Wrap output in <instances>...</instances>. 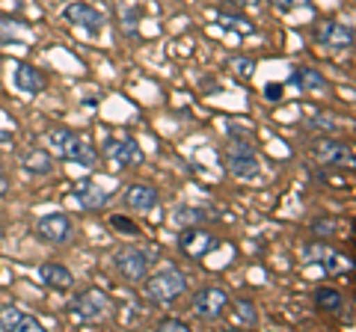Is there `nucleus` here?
<instances>
[{
	"label": "nucleus",
	"mask_w": 356,
	"mask_h": 332,
	"mask_svg": "<svg viewBox=\"0 0 356 332\" xmlns=\"http://www.w3.org/2000/svg\"><path fill=\"white\" fill-rule=\"evenodd\" d=\"M48 146L54 151V158L77 163V166H83V169H95L98 158H102L98 149L92 146V140H86L83 134H77L72 128H54L48 134Z\"/></svg>",
	"instance_id": "nucleus-1"
},
{
	"label": "nucleus",
	"mask_w": 356,
	"mask_h": 332,
	"mask_svg": "<svg viewBox=\"0 0 356 332\" xmlns=\"http://www.w3.org/2000/svg\"><path fill=\"white\" fill-rule=\"evenodd\" d=\"M143 279H146L143 282V291H146L149 300L158 303V306H170L187 291V276L178 267H163V270L152 273V276L146 273Z\"/></svg>",
	"instance_id": "nucleus-2"
},
{
	"label": "nucleus",
	"mask_w": 356,
	"mask_h": 332,
	"mask_svg": "<svg viewBox=\"0 0 356 332\" xmlns=\"http://www.w3.org/2000/svg\"><path fill=\"white\" fill-rule=\"evenodd\" d=\"M102 154L116 166V169H128V166H143L146 163V151L137 140L131 137H107L104 146H102Z\"/></svg>",
	"instance_id": "nucleus-3"
},
{
	"label": "nucleus",
	"mask_w": 356,
	"mask_h": 332,
	"mask_svg": "<svg viewBox=\"0 0 356 332\" xmlns=\"http://www.w3.org/2000/svg\"><path fill=\"white\" fill-rule=\"evenodd\" d=\"M110 308H113V303H110V297L102 291V288H86L83 294L74 297L72 315L81 317L83 324H98V320H104L110 315Z\"/></svg>",
	"instance_id": "nucleus-4"
},
{
	"label": "nucleus",
	"mask_w": 356,
	"mask_h": 332,
	"mask_svg": "<svg viewBox=\"0 0 356 332\" xmlns=\"http://www.w3.org/2000/svg\"><path fill=\"white\" fill-rule=\"evenodd\" d=\"M113 267L119 270V276L125 282H143V276L149 273L152 267V256L143 247H122L116 249V256H113Z\"/></svg>",
	"instance_id": "nucleus-5"
},
{
	"label": "nucleus",
	"mask_w": 356,
	"mask_h": 332,
	"mask_svg": "<svg viewBox=\"0 0 356 332\" xmlns=\"http://www.w3.org/2000/svg\"><path fill=\"white\" fill-rule=\"evenodd\" d=\"M226 166L235 179H255L259 169H261V160H259V154H255V149L250 146V142L235 140L226 149Z\"/></svg>",
	"instance_id": "nucleus-6"
},
{
	"label": "nucleus",
	"mask_w": 356,
	"mask_h": 332,
	"mask_svg": "<svg viewBox=\"0 0 356 332\" xmlns=\"http://www.w3.org/2000/svg\"><path fill=\"white\" fill-rule=\"evenodd\" d=\"M178 249H181L187 258L199 261L217 249V238L202 226H181V231H178Z\"/></svg>",
	"instance_id": "nucleus-7"
},
{
	"label": "nucleus",
	"mask_w": 356,
	"mask_h": 332,
	"mask_svg": "<svg viewBox=\"0 0 356 332\" xmlns=\"http://www.w3.org/2000/svg\"><path fill=\"white\" fill-rule=\"evenodd\" d=\"M36 238L51 247H65L74 238V223L69 214H44L36 219Z\"/></svg>",
	"instance_id": "nucleus-8"
},
{
	"label": "nucleus",
	"mask_w": 356,
	"mask_h": 332,
	"mask_svg": "<svg viewBox=\"0 0 356 332\" xmlns=\"http://www.w3.org/2000/svg\"><path fill=\"white\" fill-rule=\"evenodd\" d=\"M63 18L69 21L72 27L89 33V36H98L102 27H104V21H107L102 9L92 6V3H86V0H74V3H69V6H65V13H63Z\"/></svg>",
	"instance_id": "nucleus-9"
},
{
	"label": "nucleus",
	"mask_w": 356,
	"mask_h": 332,
	"mask_svg": "<svg viewBox=\"0 0 356 332\" xmlns=\"http://www.w3.org/2000/svg\"><path fill=\"white\" fill-rule=\"evenodd\" d=\"M72 196H74V202L83 208V211L89 214H98V211H104V208L110 205V199H113V190L110 187H102L95 179H83V181H77L72 187Z\"/></svg>",
	"instance_id": "nucleus-10"
},
{
	"label": "nucleus",
	"mask_w": 356,
	"mask_h": 332,
	"mask_svg": "<svg viewBox=\"0 0 356 332\" xmlns=\"http://www.w3.org/2000/svg\"><path fill=\"white\" fill-rule=\"evenodd\" d=\"M229 294L222 288H202L196 297H193V315L202 317V320H217L226 315L229 308Z\"/></svg>",
	"instance_id": "nucleus-11"
},
{
	"label": "nucleus",
	"mask_w": 356,
	"mask_h": 332,
	"mask_svg": "<svg viewBox=\"0 0 356 332\" xmlns=\"http://www.w3.org/2000/svg\"><path fill=\"white\" fill-rule=\"evenodd\" d=\"M315 158L321 163H327V166H348V169H353V163H356V154H353V149L348 146V142L327 140V137H321L315 142Z\"/></svg>",
	"instance_id": "nucleus-12"
},
{
	"label": "nucleus",
	"mask_w": 356,
	"mask_h": 332,
	"mask_svg": "<svg viewBox=\"0 0 356 332\" xmlns=\"http://www.w3.org/2000/svg\"><path fill=\"white\" fill-rule=\"evenodd\" d=\"M318 42L327 51H350L353 48V27L344 21H327L318 30Z\"/></svg>",
	"instance_id": "nucleus-13"
},
{
	"label": "nucleus",
	"mask_w": 356,
	"mask_h": 332,
	"mask_svg": "<svg viewBox=\"0 0 356 332\" xmlns=\"http://www.w3.org/2000/svg\"><path fill=\"white\" fill-rule=\"evenodd\" d=\"M13 83L18 92L24 95H42L48 90V77H44L42 69H36L33 63H18L15 72H13Z\"/></svg>",
	"instance_id": "nucleus-14"
},
{
	"label": "nucleus",
	"mask_w": 356,
	"mask_h": 332,
	"mask_svg": "<svg viewBox=\"0 0 356 332\" xmlns=\"http://www.w3.org/2000/svg\"><path fill=\"white\" fill-rule=\"evenodd\" d=\"M0 329H9V332H44V324L36 317L24 312L18 306H3L0 308Z\"/></svg>",
	"instance_id": "nucleus-15"
},
{
	"label": "nucleus",
	"mask_w": 356,
	"mask_h": 332,
	"mask_svg": "<svg viewBox=\"0 0 356 332\" xmlns=\"http://www.w3.org/2000/svg\"><path fill=\"white\" fill-rule=\"evenodd\" d=\"M122 202H125V208H131V211H152V208L161 202V193H158V187H152V184H128L125 193H122Z\"/></svg>",
	"instance_id": "nucleus-16"
},
{
	"label": "nucleus",
	"mask_w": 356,
	"mask_h": 332,
	"mask_svg": "<svg viewBox=\"0 0 356 332\" xmlns=\"http://www.w3.org/2000/svg\"><path fill=\"white\" fill-rule=\"evenodd\" d=\"M39 279L51 288V291H72L74 288V273L60 261H44L39 267Z\"/></svg>",
	"instance_id": "nucleus-17"
},
{
	"label": "nucleus",
	"mask_w": 356,
	"mask_h": 332,
	"mask_svg": "<svg viewBox=\"0 0 356 332\" xmlns=\"http://www.w3.org/2000/svg\"><path fill=\"white\" fill-rule=\"evenodd\" d=\"M291 83L297 86L300 92H312V95L327 92V77L321 74L318 69H312V65H300V69L291 74Z\"/></svg>",
	"instance_id": "nucleus-18"
},
{
	"label": "nucleus",
	"mask_w": 356,
	"mask_h": 332,
	"mask_svg": "<svg viewBox=\"0 0 356 332\" xmlns=\"http://www.w3.org/2000/svg\"><path fill=\"white\" fill-rule=\"evenodd\" d=\"M21 163H24V169L33 175H51L54 172V154L44 151V149H30L24 158H21Z\"/></svg>",
	"instance_id": "nucleus-19"
},
{
	"label": "nucleus",
	"mask_w": 356,
	"mask_h": 332,
	"mask_svg": "<svg viewBox=\"0 0 356 332\" xmlns=\"http://www.w3.org/2000/svg\"><path fill=\"white\" fill-rule=\"evenodd\" d=\"M315 303H318V308L321 312H339V308L344 306V297H341V291H336V288H318L315 291Z\"/></svg>",
	"instance_id": "nucleus-20"
},
{
	"label": "nucleus",
	"mask_w": 356,
	"mask_h": 332,
	"mask_svg": "<svg viewBox=\"0 0 356 332\" xmlns=\"http://www.w3.org/2000/svg\"><path fill=\"white\" fill-rule=\"evenodd\" d=\"M232 312H235L238 324H243V326H259V308H255L252 300H238L235 306H232Z\"/></svg>",
	"instance_id": "nucleus-21"
},
{
	"label": "nucleus",
	"mask_w": 356,
	"mask_h": 332,
	"mask_svg": "<svg viewBox=\"0 0 356 332\" xmlns=\"http://www.w3.org/2000/svg\"><path fill=\"white\" fill-rule=\"evenodd\" d=\"M172 219L178 226H202L208 219V211L205 208H191L187 205V208H178V211L172 214Z\"/></svg>",
	"instance_id": "nucleus-22"
},
{
	"label": "nucleus",
	"mask_w": 356,
	"mask_h": 332,
	"mask_svg": "<svg viewBox=\"0 0 356 332\" xmlns=\"http://www.w3.org/2000/svg\"><path fill=\"white\" fill-rule=\"evenodd\" d=\"M220 21H222V27H232L235 33H241V36H250V33H255V24H252V21H247L243 15H235V13H220Z\"/></svg>",
	"instance_id": "nucleus-23"
},
{
	"label": "nucleus",
	"mask_w": 356,
	"mask_h": 332,
	"mask_svg": "<svg viewBox=\"0 0 356 332\" xmlns=\"http://www.w3.org/2000/svg\"><path fill=\"white\" fill-rule=\"evenodd\" d=\"M306 128H312V131H327V134H332V131H339V122H336V119H330V116L324 113V116H312V119H306Z\"/></svg>",
	"instance_id": "nucleus-24"
},
{
	"label": "nucleus",
	"mask_w": 356,
	"mask_h": 332,
	"mask_svg": "<svg viewBox=\"0 0 356 332\" xmlns=\"http://www.w3.org/2000/svg\"><path fill=\"white\" fill-rule=\"evenodd\" d=\"M303 256H306L309 264H324V258L330 256V249L321 247V243H309V247L303 249Z\"/></svg>",
	"instance_id": "nucleus-25"
},
{
	"label": "nucleus",
	"mask_w": 356,
	"mask_h": 332,
	"mask_svg": "<svg viewBox=\"0 0 356 332\" xmlns=\"http://www.w3.org/2000/svg\"><path fill=\"white\" fill-rule=\"evenodd\" d=\"M229 65H232V72H235L238 77H252V72H255V63H252V60H247V57H235V60H229Z\"/></svg>",
	"instance_id": "nucleus-26"
},
{
	"label": "nucleus",
	"mask_w": 356,
	"mask_h": 332,
	"mask_svg": "<svg viewBox=\"0 0 356 332\" xmlns=\"http://www.w3.org/2000/svg\"><path fill=\"white\" fill-rule=\"evenodd\" d=\"M110 226H113V229H119V231H125V235H140V226L137 223H134V219H128V217H110Z\"/></svg>",
	"instance_id": "nucleus-27"
},
{
	"label": "nucleus",
	"mask_w": 356,
	"mask_h": 332,
	"mask_svg": "<svg viewBox=\"0 0 356 332\" xmlns=\"http://www.w3.org/2000/svg\"><path fill=\"white\" fill-rule=\"evenodd\" d=\"M158 329L161 332H187L191 326H187L184 320H178V317H163V320H158Z\"/></svg>",
	"instance_id": "nucleus-28"
},
{
	"label": "nucleus",
	"mask_w": 356,
	"mask_h": 332,
	"mask_svg": "<svg viewBox=\"0 0 356 332\" xmlns=\"http://www.w3.org/2000/svg\"><path fill=\"white\" fill-rule=\"evenodd\" d=\"M270 3L276 9H282V13H288V9H297V6H306V0H270Z\"/></svg>",
	"instance_id": "nucleus-29"
},
{
	"label": "nucleus",
	"mask_w": 356,
	"mask_h": 332,
	"mask_svg": "<svg viewBox=\"0 0 356 332\" xmlns=\"http://www.w3.org/2000/svg\"><path fill=\"white\" fill-rule=\"evenodd\" d=\"M312 229L321 231V235H327V231L336 229V223H332V219H315V223H312Z\"/></svg>",
	"instance_id": "nucleus-30"
},
{
	"label": "nucleus",
	"mask_w": 356,
	"mask_h": 332,
	"mask_svg": "<svg viewBox=\"0 0 356 332\" xmlns=\"http://www.w3.org/2000/svg\"><path fill=\"white\" fill-rule=\"evenodd\" d=\"M282 86H267V101H280Z\"/></svg>",
	"instance_id": "nucleus-31"
},
{
	"label": "nucleus",
	"mask_w": 356,
	"mask_h": 332,
	"mask_svg": "<svg viewBox=\"0 0 356 332\" xmlns=\"http://www.w3.org/2000/svg\"><path fill=\"white\" fill-rule=\"evenodd\" d=\"M226 3L238 6V9H250V6H255V3H259V0H226Z\"/></svg>",
	"instance_id": "nucleus-32"
},
{
	"label": "nucleus",
	"mask_w": 356,
	"mask_h": 332,
	"mask_svg": "<svg viewBox=\"0 0 356 332\" xmlns=\"http://www.w3.org/2000/svg\"><path fill=\"white\" fill-rule=\"evenodd\" d=\"M6 190H9V179L0 172V196H6Z\"/></svg>",
	"instance_id": "nucleus-33"
},
{
	"label": "nucleus",
	"mask_w": 356,
	"mask_h": 332,
	"mask_svg": "<svg viewBox=\"0 0 356 332\" xmlns=\"http://www.w3.org/2000/svg\"><path fill=\"white\" fill-rule=\"evenodd\" d=\"M13 140V134H6V131H0V142H9Z\"/></svg>",
	"instance_id": "nucleus-34"
},
{
	"label": "nucleus",
	"mask_w": 356,
	"mask_h": 332,
	"mask_svg": "<svg viewBox=\"0 0 356 332\" xmlns=\"http://www.w3.org/2000/svg\"><path fill=\"white\" fill-rule=\"evenodd\" d=\"M0 63H3V60H0Z\"/></svg>",
	"instance_id": "nucleus-35"
}]
</instances>
